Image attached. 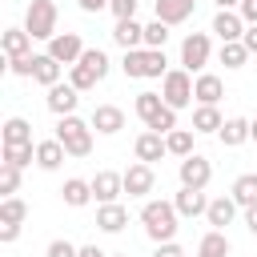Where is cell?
Segmentation results:
<instances>
[{"label":"cell","instance_id":"48","mask_svg":"<svg viewBox=\"0 0 257 257\" xmlns=\"http://www.w3.org/2000/svg\"><path fill=\"white\" fill-rule=\"evenodd\" d=\"M80 257H108L100 245H80Z\"/></svg>","mask_w":257,"mask_h":257},{"label":"cell","instance_id":"21","mask_svg":"<svg viewBox=\"0 0 257 257\" xmlns=\"http://www.w3.org/2000/svg\"><path fill=\"white\" fill-rule=\"evenodd\" d=\"M237 201H233V193L229 197H217V201H209V209H205V217H209V225L213 229H225V225H233V217H237Z\"/></svg>","mask_w":257,"mask_h":257},{"label":"cell","instance_id":"39","mask_svg":"<svg viewBox=\"0 0 257 257\" xmlns=\"http://www.w3.org/2000/svg\"><path fill=\"white\" fill-rule=\"evenodd\" d=\"M8 72L12 76H32L36 72V52L32 56H8Z\"/></svg>","mask_w":257,"mask_h":257},{"label":"cell","instance_id":"51","mask_svg":"<svg viewBox=\"0 0 257 257\" xmlns=\"http://www.w3.org/2000/svg\"><path fill=\"white\" fill-rule=\"evenodd\" d=\"M108 257H128V253H108Z\"/></svg>","mask_w":257,"mask_h":257},{"label":"cell","instance_id":"37","mask_svg":"<svg viewBox=\"0 0 257 257\" xmlns=\"http://www.w3.org/2000/svg\"><path fill=\"white\" fill-rule=\"evenodd\" d=\"M165 40H169V24L165 20L145 24V48H165Z\"/></svg>","mask_w":257,"mask_h":257},{"label":"cell","instance_id":"8","mask_svg":"<svg viewBox=\"0 0 257 257\" xmlns=\"http://www.w3.org/2000/svg\"><path fill=\"white\" fill-rule=\"evenodd\" d=\"M177 177H181V185H185V189H205V185L213 181V165H209V157L189 153V157H181Z\"/></svg>","mask_w":257,"mask_h":257},{"label":"cell","instance_id":"6","mask_svg":"<svg viewBox=\"0 0 257 257\" xmlns=\"http://www.w3.org/2000/svg\"><path fill=\"white\" fill-rule=\"evenodd\" d=\"M161 96H165V104L169 108H189L197 96H193V72L189 68H169L165 76H161Z\"/></svg>","mask_w":257,"mask_h":257},{"label":"cell","instance_id":"14","mask_svg":"<svg viewBox=\"0 0 257 257\" xmlns=\"http://www.w3.org/2000/svg\"><path fill=\"white\" fill-rule=\"evenodd\" d=\"M88 120H92V128H96L100 137H116V133L124 128V112H120L116 104H96Z\"/></svg>","mask_w":257,"mask_h":257},{"label":"cell","instance_id":"11","mask_svg":"<svg viewBox=\"0 0 257 257\" xmlns=\"http://www.w3.org/2000/svg\"><path fill=\"white\" fill-rule=\"evenodd\" d=\"M120 193H124V173L100 169V173L92 177V197H96V205H108V201H116Z\"/></svg>","mask_w":257,"mask_h":257},{"label":"cell","instance_id":"32","mask_svg":"<svg viewBox=\"0 0 257 257\" xmlns=\"http://www.w3.org/2000/svg\"><path fill=\"white\" fill-rule=\"evenodd\" d=\"M68 84H72V88H80V92H88V88H96V84H100V76H96L88 64H80V60H76V64H68Z\"/></svg>","mask_w":257,"mask_h":257},{"label":"cell","instance_id":"20","mask_svg":"<svg viewBox=\"0 0 257 257\" xmlns=\"http://www.w3.org/2000/svg\"><path fill=\"white\" fill-rule=\"evenodd\" d=\"M173 205H177L181 217H201V213L209 209V197H205V189H185V185H181V193L173 197Z\"/></svg>","mask_w":257,"mask_h":257},{"label":"cell","instance_id":"36","mask_svg":"<svg viewBox=\"0 0 257 257\" xmlns=\"http://www.w3.org/2000/svg\"><path fill=\"white\" fill-rule=\"evenodd\" d=\"M16 189H20V169L8 165V161H0V193L4 197H16Z\"/></svg>","mask_w":257,"mask_h":257},{"label":"cell","instance_id":"33","mask_svg":"<svg viewBox=\"0 0 257 257\" xmlns=\"http://www.w3.org/2000/svg\"><path fill=\"white\" fill-rule=\"evenodd\" d=\"M193 137L197 133H189V128H173V133H165V145H169L173 157H189L193 153Z\"/></svg>","mask_w":257,"mask_h":257},{"label":"cell","instance_id":"35","mask_svg":"<svg viewBox=\"0 0 257 257\" xmlns=\"http://www.w3.org/2000/svg\"><path fill=\"white\" fill-rule=\"evenodd\" d=\"M24 217H28V205H24L20 197H4V201H0V221H8V225H24Z\"/></svg>","mask_w":257,"mask_h":257},{"label":"cell","instance_id":"43","mask_svg":"<svg viewBox=\"0 0 257 257\" xmlns=\"http://www.w3.org/2000/svg\"><path fill=\"white\" fill-rule=\"evenodd\" d=\"M237 12H241V20H245V24H257V0H241V8H237Z\"/></svg>","mask_w":257,"mask_h":257},{"label":"cell","instance_id":"12","mask_svg":"<svg viewBox=\"0 0 257 257\" xmlns=\"http://www.w3.org/2000/svg\"><path fill=\"white\" fill-rule=\"evenodd\" d=\"M209 32H217L221 36V44L225 40H241L245 36V20H241V12L237 8H217V16H213V28Z\"/></svg>","mask_w":257,"mask_h":257},{"label":"cell","instance_id":"38","mask_svg":"<svg viewBox=\"0 0 257 257\" xmlns=\"http://www.w3.org/2000/svg\"><path fill=\"white\" fill-rule=\"evenodd\" d=\"M80 64H88V68H92V72H96L100 80L108 76V56H104L100 48H84V56H80Z\"/></svg>","mask_w":257,"mask_h":257},{"label":"cell","instance_id":"45","mask_svg":"<svg viewBox=\"0 0 257 257\" xmlns=\"http://www.w3.org/2000/svg\"><path fill=\"white\" fill-rule=\"evenodd\" d=\"M241 44H245L249 52H257V24H245V36H241Z\"/></svg>","mask_w":257,"mask_h":257},{"label":"cell","instance_id":"29","mask_svg":"<svg viewBox=\"0 0 257 257\" xmlns=\"http://www.w3.org/2000/svg\"><path fill=\"white\" fill-rule=\"evenodd\" d=\"M233 201H237L241 209H253V205H257V173H241V177L233 181Z\"/></svg>","mask_w":257,"mask_h":257},{"label":"cell","instance_id":"10","mask_svg":"<svg viewBox=\"0 0 257 257\" xmlns=\"http://www.w3.org/2000/svg\"><path fill=\"white\" fill-rule=\"evenodd\" d=\"M153 185H157L153 165L137 161V165H128V169H124V193H128V197H145V193H153Z\"/></svg>","mask_w":257,"mask_h":257},{"label":"cell","instance_id":"46","mask_svg":"<svg viewBox=\"0 0 257 257\" xmlns=\"http://www.w3.org/2000/svg\"><path fill=\"white\" fill-rule=\"evenodd\" d=\"M80 4V12H100V8H108V0H76Z\"/></svg>","mask_w":257,"mask_h":257},{"label":"cell","instance_id":"9","mask_svg":"<svg viewBox=\"0 0 257 257\" xmlns=\"http://www.w3.org/2000/svg\"><path fill=\"white\" fill-rule=\"evenodd\" d=\"M48 56H56L60 64H76V60L84 56V40H80V32H56V36L48 40Z\"/></svg>","mask_w":257,"mask_h":257},{"label":"cell","instance_id":"34","mask_svg":"<svg viewBox=\"0 0 257 257\" xmlns=\"http://www.w3.org/2000/svg\"><path fill=\"white\" fill-rule=\"evenodd\" d=\"M0 153H4V161H8V165H16V169H24V165H32V161H36V145H4Z\"/></svg>","mask_w":257,"mask_h":257},{"label":"cell","instance_id":"7","mask_svg":"<svg viewBox=\"0 0 257 257\" xmlns=\"http://www.w3.org/2000/svg\"><path fill=\"white\" fill-rule=\"evenodd\" d=\"M209 52H213L209 32H189V36L181 40V68H189V72H205Z\"/></svg>","mask_w":257,"mask_h":257},{"label":"cell","instance_id":"23","mask_svg":"<svg viewBox=\"0 0 257 257\" xmlns=\"http://www.w3.org/2000/svg\"><path fill=\"white\" fill-rule=\"evenodd\" d=\"M64 157H68V149H64V145H60L56 137H52V141H40V145H36V165H40L44 173H56Z\"/></svg>","mask_w":257,"mask_h":257},{"label":"cell","instance_id":"47","mask_svg":"<svg viewBox=\"0 0 257 257\" xmlns=\"http://www.w3.org/2000/svg\"><path fill=\"white\" fill-rule=\"evenodd\" d=\"M245 229L257 237V205H253V209H245Z\"/></svg>","mask_w":257,"mask_h":257},{"label":"cell","instance_id":"18","mask_svg":"<svg viewBox=\"0 0 257 257\" xmlns=\"http://www.w3.org/2000/svg\"><path fill=\"white\" fill-rule=\"evenodd\" d=\"M128 225V209L120 201H108V205H96V229L104 233H120Z\"/></svg>","mask_w":257,"mask_h":257},{"label":"cell","instance_id":"50","mask_svg":"<svg viewBox=\"0 0 257 257\" xmlns=\"http://www.w3.org/2000/svg\"><path fill=\"white\" fill-rule=\"evenodd\" d=\"M249 141H257V120H249Z\"/></svg>","mask_w":257,"mask_h":257},{"label":"cell","instance_id":"42","mask_svg":"<svg viewBox=\"0 0 257 257\" xmlns=\"http://www.w3.org/2000/svg\"><path fill=\"white\" fill-rule=\"evenodd\" d=\"M153 257H185V249H181L177 241H161V245L153 249Z\"/></svg>","mask_w":257,"mask_h":257},{"label":"cell","instance_id":"4","mask_svg":"<svg viewBox=\"0 0 257 257\" xmlns=\"http://www.w3.org/2000/svg\"><path fill=\"white\" fill-rule=\"evenodd\" d=\"M56 141L68 149V157H88L92 153V120H80L76 112L56 120Z\"/></svg>","mask_w":257,"mask_h":257},{"label":"cell","instance_id":"15","mask_svg":"<svg viewBox=\"0 0 257 257\" xmlns=\"http://www.w3.org/2000/svg\"><path fill=\"white\" fill-rule=\"evenodd\" d=\"M133 153H137V161H145V165H153V161H161V157L169 153V145H165V133H153V128H145V133L137 137V145H133Z\"/></svg>","mask_w":257,"mask_h":257},{"label":"cell","instance_id":"19","mask_svg":"<svg viewBox=\"0 0 257 257\" xmlns=\"http://www.w3.org/2000/svg\"><path fill=\"white\" fill-rule=\"evenodd\" d=\"M193 8H197V0H157L153 4L157 20H165V24H185L193 16Z\"/></svg>","mask_w":257,"mask_h":257},{"label":"cell","instance_id":"30","mask_svg":"<svg viewBox=\"0 0 257 257\" xmlns=\"http://www.w3.org/2000/svg\"><path fill=\"white\" fill-rule=\"evenodd\" d=\"M197 257H229V237L225 229H209L197 245Z\"/></svg>","mask_w":257,"mask_h":257},{"label":"cell","instance_id":"26","mask_svg":"<svg viewBox=\"0 0 257 257\" xmlns=\"http://www.w3.org/2000/svg\"><path fill=\"white\" fill-rule=\"evenodd\" d=\"M217 141H221L225 149H237V145H245V141H249V120H245V116H229V120L221 124Z\"/></svg>","mask_w":257,"mask_h":257},{"label":"cell","instance_id":"41","mask_svg":"<svg viewBox=\"0 0 257 257\" xmlns=\"http://www.w3.org/2000/svg\"><path fill=\"white\" fill-rule=\"evenodd\" d=\"M44 257H80V249L72 245V241H64V237H56L52 245H48V253Z\"/></svg>","mask_w":257,"mask_h":257},{"label":"cell","instance_id":"16","mask_svg":"<svg viewBox=\"0 0 257 257\" xmlns=\"http://www.w3.org/2000/svg\"><path fill=\"white\" fill-rule=\"evenodd\" d=\"M193 96H197V104H217V100L225 96L221 76H217V72H197V76H193Z\"/></svg>","mask_w":257,"mask_h":257},{"label":"cell","instance_id":"22","mask_svg":"<svg viewBox=\"0 0 257 257\" xmlns=\"http://www.w3.org/2000/svg\"><path fill=\"white\" fill-rule=\"evenodd\" d=\"M112 40H116L124 52H128V48H145V24H137V20H116Z\"/></svg>","mask_w":257,"mask_h":257},{"label":"cell","instance_id":"27","mask_svg":"<svg viewBox=\"0 0 257 257\" xmlns=\"http://www.w3.org/2000/svg\"><path fill=\"white\" fill-rule=\"evenodd\" d=\"M32 80H36V84H44V88L60 84V60H56V56H48V52H36V72H32Z\"/></svg>","mask_w":257,"mask_h":257},{"label":"cell","instance_id":"17","mask_svg":"<svg viewBox=\"0 0 257 257\" xmlns=\"http://www.w3.org/2000/svg\"><path fill=\"white\" fill-rule=\"evenodd\" d=\"M60 201H64L68 209H84L88 201H96V197H92V181H80V177H68V181L60 185Z\"/></svg>","mask_w":257,"mask_h":257},{"label":"cell","instance_id":"1","mask_svg":"<svg viewBox=\"0 0 257 257\" xmlns=\"http://www.w3.org/2000/svg\"><path fill=\"white\" fill-rule=\"evenodd\" d=\"M141 225H145L149 241L161 245V241H173V237H177L181 213H177L173 201H145V205H141Z\"/></svg>","mask_w":257,"mask_h":257},{"label":"cell","instance_id":"28","mask_svg":"<svg viewBox=\"0 0 257 257\" xmlns=\"http://www.w3.org/2000/svg\"><path fill=\"white\" fill-rule=\"evenodd\" d=\"M225 116L217 112V104H197L193 108V133H221Z\"/></svg>","mask_w":257,"mask_h":257},{"label":"cell","instance_id":"31","mask_svg":"<svg viewBox=\"0 0 257 257\" xmlns=\"http://www.w3.org/2000/svg\"><path fill=\"white\" fill-rule=\"evenodd\" d=\"M249 56H253V52H249L241 40H225V44H221V64H225V68H245Z\"/></svg>","mask_w":257,"mask_h":257},{"label":"cell","instance_id":"2","mask_svg":"<svg viewBox=\"0 0 257 257\" xmlns=\"http://www.w3.org/2000/svg\"><path fill=\"white\" fill-rule=\"evenodd\" d=\"M120 68L133 80H157V76L169 72V60H165V48H128Z\"/></svg>","mask_w":257,"mask_h":257},{"label":"cell","instance_id":"3","mask_svg":"<svg viewBox=\"0 0 257 257\" xmlns=\"http://www.w3.org/2000/svg\"><path fill=\"white\" fill-rule=\"evenodd\" d=\"M133 108L145 120V128H153V133H173L177 128V108H169L161 92H137V104Z\"/></svg>","mask_w":257,"mask_h":257},{"label":"cell","instance_id":"44","mask_svg":"<svg viewBox=\"0 0 257 257\" xmlns=\"http://www.w3.org/2000/svg\"><path fill=\"white\" fill-rule=\"evenodd\" d=\"M16 237H20V225H8V221H0V241H4V245H12Z\"/></svg>","mask_w":257,"mask_h":257},{"label":"cell","instance_id":"40","mask_svg":"<svg viewBox=\"0 0 257 257\" xmlns=\"http://www.w3.org/2000/svg\"><path fill=\"white\" fill-rule=\"evenodd\" d=\"M137 4H141V0H108V12H112L116 20H133V16H137Z\"/></svg>","mask_w":257,"mask_h":257},{"label":"cell","instance_id":"49","mask_svg":"<svg viewBox=\"0 0 257 257\" xmlns=\"http://www.w3.org/2000/svg\"><path fill=\"white\" fill-rule=\"evenodd\" d=\"M217 8H241V0H213Z\"/></svg>","mask_w":257,"mask_h":257},{"label":"cell","instance_id":"13","mask_svg":"<svg viewBox=\"0 0 257 257\" xmlns=\"http://www.w3.org/2000/svg\"><path fill=\"white\" fill-rule=\"evenodd\" d=\"M44 104H48V112L68 116V112H76V104H80V88H72V84H52L48 96H44Z\"/></svg>","mask_w":257,"mask_h":257},{"label":"cell","instance_id":"25","mask_svg":"<svg viewBox=\"0 0 257 257\" xmlns=\"http://www.w3.org/2000/svg\"><path fill=\"white\" fill-rule=\"evenodd\" d=\"M0 145H32V124L24 116H8L0 128Z\"/></svg>","mask_w":257,"mask_h":257},{"label":"cell","instance_id":"5","mask_svg":"<svg viewBox=\"0 0 257 257\" xmlns=\"http://www.w3.org/2000/svg\"><path fill=\"white\" fill-rule=\"evenodd\" d=\"M56 20H60L56 0H32L28 12H24V32L32 40H52L56 36Z\"/></svg>","mask_w":257,"mask_h":257},{"label":"cell","instance_id":"24","mask_svg":"<svg viewBox=\"0 0 257 257\" xmlns=\"http://www.w3.org/2000/svg\"><path fill=\"white\" fill-rule=\"evenodd\" d=\"M0 48H4V56H32V36L24 28H4Z\"/></svg>","mask_w":257,"mask_h":257}]
</instances>
